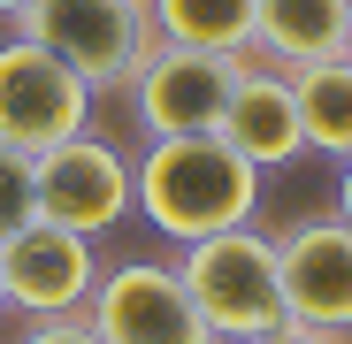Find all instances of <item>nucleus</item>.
<instances>
[{"label": "nucleus", "mask_w": 352, "mask_h": 344, "mask_svg": "<svg viewBox=\"0 0 352 344\" xmlns=\"http://www.w3.org/2000/svg\"><path fill=\"white\" fill-rule=\"evenodd\" d=\"M131 192L168 245H199L261 214V168L214 130H192V138H153L146 161H131Z\"/></svg>", "instance_id": "1"}, {"label": "nucleus", "mask_w": 352, "mask_h": 344, "mask_svg": "<svg viewBox=\"0 0 352 344\" xmlns=\"http://www.w3.org/2000/svg\"><path fill=\"white\" fill-rule=\"evenodd\" d=\"M176 275H184V291H192V306H199V321H207L214 344H261V336L291 329L283 275H276V238H261L253 222L184 245Z\"/></svg>", "instance_id": "2"}, {"label": "nucleus", "mask_w": 352, "mask_h": 344, "mask_svg": "<svg viewBox=\"0 0 352 344\" xmlns=\"http://www.w3.org/2000/svg\"><path fill=\"white\" fill-rule=\"evenodd\" d=\"M23 38H38L54 62H69L92 92H123L153 54L146 0H31L16 16Z\"/></svg>", "instance_id": "3"}, {"label": "nucleus", "mask_w": 352, "mask_h": 344, "mask_svg": "<svg viewBox=\"0 0 352 344\" xmlns=\"http://www.w3.org/2000/svg\"><path fill=\"white\" fill-rule=\"evenodd\" d=\"M77 130H92V84L69 62H54L38 38H0V146L46 153Z\"/></svg>", "instance_id": "4"}, {"label": "nucleus", "mask_w": 352, "mask_h": 344, "mask_svg": "<svg viewBox=\"0 0 352 344\" xmlns=\"http://www.w3.org/2000/svg\"><path fill=\"white\" fill-rule=\"evenodd\" d=\"M238 69L245 54H207V46H161L138 62V77L123 84L131 92V115L146 138H192V130H222V107L238 92Z\"/></svg>", "instance_id": "5"}, {"label": "nucleus", "mask_w": 352, "mask_h": 344, "mask_svg": "<svg viewBox=\"0 0 352 344\" xmlns=\"http://www.w3.org/2000/svg\"><path fill=\"white\" fill-rule=\"evenodd\" d=\"M85 321L100 344H214L176 260H115L100 268L92 299H85Z\"/></svg>", "instance_id": "6"}, {"label": "nucleus", "mask_w": 352, "mask_h": 344, "mask_svg": "<svg viewBox=\"0 0 352 344\" xmlns=\"http://www.w3.org/2000/svg\"><path fill=\"white\" fill-rule=\"evenodd\" d=\"M31 192H38V222H62V229H77V238H107L123 214H138L131 161L107 138H92V130L31 153Z\"/></svg>", "instance_id": "7"}, {"label": "nucleus", "mask_w": 352, "mask_h": 344, "mask_svg": "<svg viewBox=\"0 0 352 344\" xmlns=\"http://www.w3.org/2000/svg\"><path fill=\"white\" fill-rule=\"evenodd\" d=\"M276 275H283V314L291 329L352 336V222L307 214L276 238Z\"/></svg>", "instance_id": "8"}, {"label": "nucleus", "mask_w": 352, "mask_h": 344, "mask_svg": "<svg viewBox=\"0 0 352 344\" xmlns=\"http://www.w3.org/2000/svg\"><path fill=\"white\" fill-rule=\"evenodd\" d=\"M0 283H8V306L23 321L85 314L92 283H100V253L92 238H77L62 222H23L16 238H0Z\"/></svg>", "instance_id": "9"}, {"label": "nucleus", "mask_w": 352, "mask_h": 344, "mask_svg": "<svg viewBox=\"0 0 352 344\" xmlns=\"http://www.w3.org/2000/svg\"><path fill=\"white\" fill-rule=\"evenodd\" d=\"M222 146H238L261 176L268 168H291L307 153V130H299V100H291V69L261 62V54H245V69H238V92H230L222 107Z\"/></svg>", "instance_id": "10"}, {"label": "nucleus", "mask_w": 352, "mask_h": 344, "mask_svg": "<svg viewBox=\"0 0 352 344\" xmlns=\"http://www.w3.org/2000/svg\"><path fill=\"white\" fill-rule=\"evenodd\" d=\"M344 8L352 0H253V54L276 69H307L344 54Z\"/></svg>", "instance_id": "11"}, {"label": "nucleus", "mask_w": 352, "mask_h": 344, "mask_svg": "<svg viewBox=\"0 0 352 344\" xmlns=\"http://www.w3.org/2000/svg\"><path fill=\"white\" fill-rule=\"evenodd\" d=\"M291 100H299V130H307V153L352 161V54L291 69Z\"/></svg>", "instance_id": "12"}, {"label": "nucleus", "mask_w": 352, "mask_h": 344, "mask_svg": "<svg viewBox=\"0 0 352 344\" xmlns=\"http://www.w3.org/2000/svg\"><path fill=\"white\" fill-rule=\"evenodd\" d=\"M146 23L161 46L253 54V0H146Z\"/></svg>", "instance_id": "13"}, {"label": "nucleus", "mask_w": 352, "mask_h": 344, "mask_svg": "<svg viewBox=\"0 0 352 344\" xmlns=\"http://www.w3.org/2000/svg\"><path fill=\"white\" fill-rule=\"evenodd\" d=\"M23 222H38V192H31V153L0 146V238H16Z\"/></svg>", "instance_id": "14"}, {"label": "nucleus", "mask_w": 352, "mask_h": 344, "mask_svg": "<svg viewBox=\"0 0 352 344\" xmlns=\"http://www.w3.org/2000/svg\"><path fill=\"white\" fill-rule=\"evenodd\" d=\"M16 344H100V336H92V321H85V314H54V321H31Z\"/></svg>", "instance_id": "15"}, {"label": "nucleus", "mask_w": 352, "mask_h": 344, "mask_svg": "<svg viewBox=\"0 0 352 344\" xmlns=\"http://www.w3.org/2000/svg\"><path fill=\"white\" fill-rule=\"evenodd\" d=\"M261 344H352V336H322V329H276V336H261Z\"/></svg>", "instance_id": "16"}, {"label": "nucleus", "mask_w": 352, "mask_h": 344, "mask_svg": "<svg viewBox=\"0 0 352 344\" xmlns=\"http://www.w3.org/2000/svg\"><path fill=\"white\" fill-rule=\"evenodd\" d=\"M337 222H352V161H337Z\"/></svg>", "instance_id": "17"}, {"label": "nucleus", "mask_w": 352, "mask_h": 344, "mask_svg": "<svg viewBox=\"0 0 352 344\" xmlns=\"http://www.w3.org/2000/svg\"><path fill=\"white\" fill-rule=\"evenodd\" d=\"M23 8H31V0H0V16H23Z\"/></svg>", "instance_id": "18"}, {"label": "nucleus", "mask_w": 352, "mask_h": 344, "mask_svg": "<svg viewBox=\"0 0 352 344\" xmlns=\"http://www.w3.org/2000/svg\"><path fill=\"white\" fill-rule=\"evenodd\" d=\"M344 54H352V8H344Z\"/></svg>", "instance_id": "19"}, {"label": "nucleus", "mask_w": 352, "mask_h": 344, "mask_svg": "<svg viewBox=\"0 0 352 344\" xmlns=\"http://www.w3.org/2000/svg\"><path fill=\"white\" fill-rule=\"evenodd\" d=\"M0 306H8V283H0Z\"/></svg>", "instance_id": "20"}]
</instances>
